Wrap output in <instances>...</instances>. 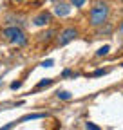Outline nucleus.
<instances>
[{"label":"nucleus","mask_w":123,"mask_h":130,"mask_svg":"<svg viewBox=\"0 0 123 130\" xmlns=\"http://www.w3.org/2000/svg\"><path fill=\"white\" fill-rule=\"evenodd\" d=\"M89 18H90V25H94V27L103 25L107 22V18H109V4L103 2V0H98V2L90 7Z\"/></svg>","instance_id":"1"},{"label":"nucleus","mask_w":123,"mask_h":130,"mask_svg":"<svg viewBox=\"0 0 123 130\" xmlns=\"http://www.w3.org/2000/svg\"><path fill=\"white\" fill-rule=\"evenodd\" d=\"M2 35H4V38H6L7 42H11L13 45H17V47H24V45L27 43V36H25V32H24L20 27H17V25L6 27Z\"/></svg>","instance_id":"2"},{"label":"nucleus","mask_w":123,"mask_h":130,"mask_svg":"<svg viewBox=\"0 0 123 130\" xmlns=\"http://www.w3.org/2000/svg\"><path fill=\"white\" fill-rule=\"evenodd\" d=\"M76 36H78V31H76L74 27H67L60 32V36H58V45H67L69 42H72Z\"/></svg>","instance_id":"3"},{"label":"nucleus","mask_w":123,"mask_h":130,"mask_svg":"<svg viewBox=\"0 0 123 130\" xmlns=\"http://www.w3.org/2000/svg\"><path fill=\"white\" fill-rule=\"evenodd\" d=\"M33 22H35V25H47V24L51 22V13H47V11L40 13Z\"/></svg>","instance_id":"4"},{"label":"nucleus","mask_w":123,"mask_h":130,"mask_svg":"<svg viewBox=\"0 0 123 130\" xmlns=\"http://www.w3.org/2000/svg\"><path fill=\"white\" fill-rule=\"evenodd\" d=\"M69 13H71V7L67 4H56V7H54V14L56 16H67Z\"/></svg>","instance_id":"5"},{"label":"nucleus","mask_w":123,"mask_h":130,"mask_svg":"<svg viewBox=\"0 0 123 130\" xmlns=\"http://www.w3.org/2000/svg\"><path fill=\"white\" fill-rule=\"evenodd\" d=\"M47 114H43V112H36V114H27V116H24V118H20V119H17V123H24V121H31V119H42V118H45Z\"/></svg>","instance_id":"6"},{"label":"nucleus","mask_w":123,"mask_h":130,"mask_svg":"<svg viewBox=\"0 0 123 130\" xmlns=\"http://www.w3.org/2000/svg\"><path fill=\"white\" fill-rule=\"evenodd\" d=\"M56 96L60 98V100H64V101H69L71 98H72V94H71L69 90H58V92H56Z\"/></svg>","instance_id":"7"},{"label":"nucleus","mask_w":123,"mask_h":130,"mask_svg":"<svg viewBox=\"0 0 123 130\" xmlns=\"http://www.w3.org/2000/svg\"><path fill=\"white\" fill-rule=\"evenodd\" d=\"M49 85H53V79H51V78H45V79H42L40 83L35 87V90H40V89H43V87H49Z\"/></svg>","instance_id":"8"},{"label":"nucleus","mask_w":123,"mask_h":130,"mask_svg":"<svg viewBox=\"0 0 123 130\" xmlns=\"http://www.w3.org/2000/svg\"><path fill=\"white\" fill-rule=\"evenodd\" d=\"M109 51H111V47H109V45H103V47H100L98 51H96V56H105Z\"/></svg>","instance_id":"9"},{"label":"nucleus","mask_w":123,"mask_h":130,"mask_svg":"<svg viewBox=\"0 0 123 130\" xmlns=\"http://www.w3.org/2000/svg\"><path fill=\"white\" fill-rule=\"evenodd\" d=\"M105 74H107L105 69H98V71H94V72H90L89 78H98V76H105Z\"/></svg>","instance_id":"10"},{"label":"nucleus","mask_w":123,"mask_h":130,"mask_svg":"<svg viewBox=\"0 0 123 130\" xmlns=\"http://www.w3.org/2000/svg\"><path fill=\"white\" fill-rule=\"evenodd\" d=\"M85 2H87V0H71V4H72L74 7H83Z\"/></svg>","instance_id":"11"},{"label":"nucleus","mask_w":123,"mask_h":130,"mask_svg":"<svg viewBox=\"0 0 123 130\" xmlns=\"http://www.w3.org/2000/svg\"><path fill=\"white\" fill-rule=\"evenodd\" d=\"M85 128H87V130H101L100 126H96L94 123H90V121H87V123H85Z\"/></svg>","instance_id":"12"},{"label":"nucleus","mask_w":123,"mask_h":130,"mask_svg":"<svg viewBox=\"0 0 123 130\" xmlns=\"http://www.w3.org/2000/svg\"><path fill=\"white\" fill-rule=\"evenodd\" d=\"M18 123L17 121H11V123H7L6 126H2V128H0V130H11V128H14V126H17Z\"/></svg>","instance_id":"13"},{"label":"nucleus","mask_w":123,"mask_h":130,"mask_svg":"<svg viewBox=\"0 0 123 130\" xmlns=\"http://www.w3.org/2000/svg\"><path fill=\"white\" fill-rule=\"evenodd\" d=\"M53 65H54L53 60H45V61H42V67H53Z\"/></svg>","instance_id":"14"},{"label":"nucleus","mask_w":123,"mask_h":130,"mask_svg":"<svg viewBox=\"0 0 123 130\" xmlns=\"http://www.w3.org/2000/svg\"><path fill=\"white\" fill-rule=\"evenodd\" d=\"M22 87V81H13V83H11V89L13 90H17V89H20Z\"/></svg>","instance_id":"15"},{"label":"nucleus","mask_w":123,"mask_h":130,"mask_svg":"<svg viewBox=\"0 0 123 130\" xmlns=\"http://www.w3.org/2000/svg\"><path fill=\"white\" fill-rule=\"evenodd\" d=\"M71 74H72V71H71V69H65L64 72H62V76H64V78H67V76H71Z\"/></svg>","instance_id":"16"},{"label":"nucleus","mask_w":123,"mask_h":130,"mask_svg":"<svg viewBox=\"0 0 123 130\" xmlns=\"http://www.w3.org/2000/svg\"><path fill=\"white\" fill-rule=\"evenodd\" d=\"M51 2H54V0H51Z\"/></svg>","instance_id":"17"},{"label":"nucleus","mask_w":123,"mask_h":130,"mask_svg":"<svg viewBox=\"0 0 123 130\" xmlns=\"http://www.w3.org/2000/svg\"><path fill=\"white\" fill-rule=\"evenodd\" d=\"M121 29H123V25H121Z\"/></svg>","instance_id":"18"}]
</instances>
